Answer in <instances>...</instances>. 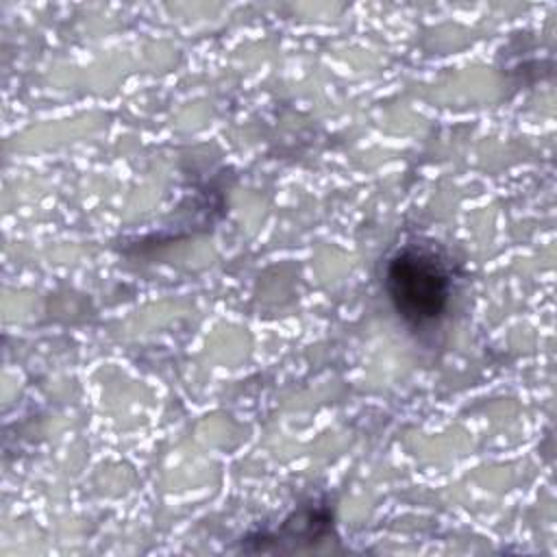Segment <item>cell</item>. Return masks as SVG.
Wrapping results in <instances>:
<instances>
[{
	"instance_id": "6da1fadb",
	"label": "cell",
	"mask_w": 557,
	"mask_h": 557,
	"mask_svg": "<svg viewBox=\"0 0 557 557\" xmlns=\"http://www.w3.org/2000/svg\"><path fill=\"white\" fill-rule=\"evenodd\" d=\"M385 292L394 311L413 329L442 320L453 294L448 263L429 246H403L385 268Z\"/></svg>"
}]
</instances>
